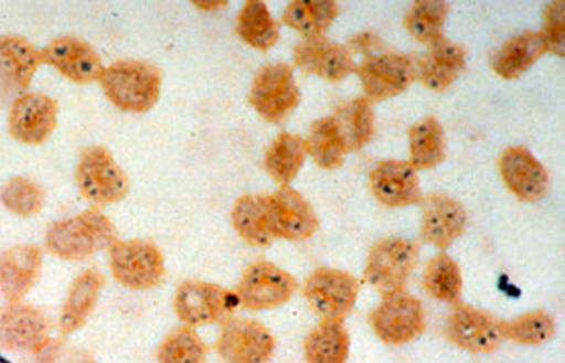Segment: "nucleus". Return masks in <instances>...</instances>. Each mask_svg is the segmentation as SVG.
<instances>
[{
    "mask_svg": "<svg viewBox=\"0 0 565 363\" xmlns=\"http://www.w3.org/2000/svg\"><path fill=\"white\" fill-rule=\"evenodd\" d=\"M379 340L387 346H402L426 332L427 317L423 301L405 289L381 296L369 316Z\"/></svg>",
    "mask_w": 565,
    "mask_h": 363,
    "instance_id": "7ed1b4c3",
    "label": "nucleus"
},
{
    "mask_svg": "<svg viewBox=\"0 0 565 363\" xmlns=\"http://www.w3.org/2000/svg\"><path fill=\"white\" fill-rule=\"evenodd\" d=\"M424 289L427 295L443 303L458 305L462 298L463 280L455 259L439 253L430 259L424 270Z\"/></svg>",
    "mask_w": 565,
    "mask_h": 363,
    "instance_id": "c9c22d12",
    "label": "nucleus"
},
{
    "mask_svg": "<svg viewBox=\"0 0 565 363\" xmlns=\"http://www.w3.org/2000/svg\"><path fill=\"white\" fill-rule=\"evenodd\" d=\"M305 142L308 154L322 170H338L344 163L348 148L332 116L315 121Z\"/></svg>",
    "mask_w": 565,
    "mask_h": 363,
    "instance_id": "473e14b6",
    "label": "nucleus"
},
{
    "mask_svg": "<svg viewBox=\"0 0 565 363\" xmlns=\"http://www.w3.org/2000/svg\"><path fill=\"white\" fill-rule=\"evenodd\" d=\"M365 99L383 103L405 93L417 81L415 61L408 54L377 52L356 66Z\"/></svg>",
    "mask_w": 565,
    "mask_h": 363,
    "instance_id": "9d476101",
    "label": "nucleus"
},
{
    "mask_svg": "<svg viewBox=\"0 0 565 363\" xmlns=\"http://www.w3.org/2000/svg\"><path fill=\"white\" fill-rule=\"evenodd\" d=\"M301 103L295 73L286 63L267 64L253 78L249 104L263 120L280 125Z\"/></svg>",
    "mask_w": 565,
    "mask_h": 363,
    "instance_id": "423d86ee",
    "label": "nucleus"
},
{
    "mask_svg": "<svg viewBox=\"0 0 565 363\" xmlns=\"http://www.w3.org/2000/svg\"><path fill=\"white\" fill-rule=\"evenodd\" d=\"M47 316L32 305L11 303L0 310V348L8 352H39L49 341Z\"/></svg>",
    "mask_w": 565,
    "mask_h": 363,
    "instance_id": "dca6fc26",
    "label": "nucleus"
},
{
    "mask_svg": "<svg viewBox=\"0 0 565 363\" xmlns=\"http://www.w3.org/2000/svg\"><path fill=\"white\" fill-rule=\"evenodd\" d=\"M307 142L298 134L284 132L265 154V168L277 184L289 185L307 160Z\"/></svg>",
    "mask_w": 565,
    "mask_h": 363,
    "instance_id": "c756f323",
    "label": "nucleus"
},
{
    "mask_svg": "<svg viewBox=\"0 0 565 363\" xmlns=\"http://www.w3.org/2000/svg\"><path fill=\"white\" fill-rule=\"evenodd\" d=\"M338 14V2L332 0H295L284 12L282 23L310 39L323 36Z\"/></svg>",
    "mask_w": 565,
    "mask_h": 363,
    "instance_id": "7c9ffc66",
    "label": "nucleus"
},
{
    "mask_svg": "<svg viewBox=\"0 0 565 363\" xmlns=\"http://www.w3.org/2000/svg\"><path fill=\"white\" fill-rule=\"evenodd\" d=\"M332 118L338 124L348 151H360L374 139V108L371 100H366L365 97H356L339 104Z\"/></svg>",
    "mask_w": 565,
    "mask_h": 363,
    "instance_id": "cd10ccee",
    "label": "nucleus"
},
{
    "mask_svg": "<svg viewBox=\"0 0 565 363\" xmlns=\"http://www.w3.org/2000/svg\"><path fill=\"white\" fill-rule=\"evenodd\" d=\"M239 307L235 292L216 284L188 280L180 284L173 300V310L180 322L188 328H201L210 323H225Z\"/></svg>",
    "mask_w": 565,
    "mask_h": 363,
    "instance_id": "6e6552de",
    "label": "nucleus"
},
{
    "mask_svg": "<svg viewBox=\"0 0 565 363\" xmlns=\"http://www.w3.org/2000/svg\"><path fill=\"white\" fill-rule=\"evenodd\" d=\"M359 292L360 280L338 268H317L303 284L305 300L323 320L343 322L353 311Z\"/></svg>",
    "mask_w": 565,
    "mask_h": 363,
    "instance_id": "1a4fd4ad",
    "label": "nucleus"
},
{
    "mask_svg": "<svg viewBox=\"0 0 565 363\" xmlns=\"http://www.w3.org/2000/svg\"><path fill=\"white\" fill-rule=\"evenodd\" d=\"M446 340L463 352L493 353L505 341L503 320L469 305H455L445 328Z\"/></svg>",
    "mask_w": 565,
    "mask_h": 363,
    "instance_id": "f8f14e48",
    "label": "nucleus"
},
{
    "mask_svg": "<svg viewBox=\"0 0 565 363\" xmlns=\"http://www.w3.org/2000/svg\"><path fill=\"white\" fill-rule=\"evenodd\" d=\"M546 54V44L540 32H524L507 41L491 57V68L505 81L524 75Z\"/></svg>",
    "mask_w": 565,
    "mask_h": 363,
    "instance_id": "a878e982",
    "label": "nucleus"
},
{
    "mask_svg": "<svg viewBox=\"0 0 565 363\" xmlns=\"http://www.w3.org/2000/svg\"><path fill=\"white\" fill-rule=\"evenodd\" d=\"M104 282L106 279L97 268H88L73 280L68 298L64 301L63 310H61V334L68 335L84 328V323L96 308Z\"/></svg>",
    "mask_w": 565,
    "mask_h": 363,
    "instance_id": "393cba45",
    "label": "nucleus"
},
{
    "mask_svg": "<svg viewBox=\"0 0 565 363\" xmlns=\"http://www.w3.org/2000/svg\"><path fill=\"white\" fill-rule=\"evenodd\" d=\"M104 96L120 111H151L161 94V72L146 61L121 60L104 68L99 78Z\"/></svg>",
    "mask_w": 565,
    "mask_h": 363,
    "instance_id": "f257e3e1",
    "label": "nucleus"
},
{
    "mask_svg": "<svg viewBox=\"0 0 565 363\" xmlns=\"http://www.w3.org/2000/svg\"><path fill=\"white\" fill-rule=\"evenodd\" d=\"M75 179L82 196L96 206L118 203L130 191L127 173L118 167L111 152L100 146L82 152Z\"/></svg>",
    "mask_w": 565,
    "mask_h": 363,
    "instance_id": "20e7f679",
    "label": "nucleus"
},
{
    "mask_svg": "<svg viewBox=\"0 0 565 363\" xmlns=\"http://www.w3.org/2000/svg\"><path fill=\"white\" fill-rule=\"evenodd\" d=\"M371 189L375 200L387 207L420 204L423 191L417 172L408 161H381L371 172Z\"/></svg>",
    "mask_w": 565,
    "mask_h": 363,
    "instance_id": "412c9836",
    "label": "nucleus"
},
{
    "mask_svg": "<svg viewBox=\"0 0 565 363\" xmlns=\"http://www.w3.org/2000/svg\"><path fill=\"white\" fill-rule=\"evenodd\" d=\"M274 334L253 319H228L216 341V353L223 363H268L274 356Z\"/></svg>",
    "mask_w": 565,
    "mask_h": 363,
    "instance_id": "ddd939ff",
    "label": "nucleus"
},
{
    "mask_svg": "<svg viewBox=\"0 0 565 363\" xmlns=\"http://www.w3.org/2000/svg\"><path fill=\"white\" fill-rule=\"evenodd\" d=\"M118 241L111 220L97 210H87L52 225L45 236L49 253L68 261H81Z\"/></svg>",
    "mask_w": 565,
    "mask_h": 363,
    "instance_id": "f03ea898",
    "label": "nucleus"
},
{
    "mask_svg": "<svg viewBox=\"0 0 565 363\" xmlns=\"http://www.w3.org/2000/svg\"><path fill=\"white\" fill-rule=\"evenodd\" d=\"M540 35L546 44V52L555 54L557 57H564L565 49V4L562 0L552 2L546 8L545 18H543V30Z\"/></svg>",
    "mask_w": 565,
    "mask_h": 363,
    "instance_id": "ea45409f",
    "label": "nucleus"
},
{
    "mask_svg": "<svg viewBox=\"0 0 565 363\" xmlns=\"http://www.w3.org/2000/svg\"><path fill=\"white\" fill-rule=\"evenodd\" d=\"M232 225L235 232L255 248H267L274 243L268 222L267 196L246 194L232 207Z\"/></svg>",
    "mask_w": 565,
    "mask_h": 363,
    "instance_id": "bb28decb",
    "label": "nucleus"
},
{
    "mask_svg": "<svg viewBox=\"0 0 565 363\" xmlns=\"http://www.w3.org/2000/svg\"><path fill=\"white\" fill-rule=\"evenodd\" d=\"M555 331L557 323L545 310L530 311L512 322H503V338L522 346H540L552 340Z\"/></svg>",
    "mask_w": 565,
    "mask_h": 363,
    "instance_id": "e433bc0d",
    "label": "nucleus"
},
{
    "mask_svg": "<svg viewBox=\"0 0 565 363\" xmlns=\"http://www.w3.org/2000/svg\"><path fill=\"white\" fill-rule=\"evenodd\" d=\"M498 170L507 185L519 201L536 203L550 191V177L530 149L515 146L507 148L498 160Z\"/></svg>",
    "mask_w": 565,
    "mask_h": 363,
    "instance_id": "f3484780",
    "label": "nucleus"
},
{
    "mask_svg": "<svg viewBox=\"0 0 565 363\" xmlns=\"http://www.w3.org/2000/svg\"><path fill=\"white\" fill-rule=\"evenodd\" d=\"M418 261V244L415 241L393 237L379 241L366 258L363 282L381 295L405 289Z\"/></svg>",
    "mask_w": 565,
    "mask_h": 363,
    "instance_id": "0eeeda50",
    "label": "nucleus"
},
{
    "mask_svg": "<svg viewBox=\"0 0 565 363\" xmlns=\"http://www.w3.org/2000/svg\"><path fill=\"white\" fill-rule=\"evenodd\" d=\"M298 280L270 261H255L244 270L235 296L246 310H274L291 300Z\"/></svg>",
    "mask_w": 565,
    "mask_h": 363,
    "instance_id": "9b49d317",
    "label": "nucleus"
},
{
    "mask_svg": "<svg viewBox=\"0 0 565 363\" xmlns=\"http://www.w3.org/2000/svg\"><path fill=\"white\" fill-rule=\"evenodd\" d=\"M347 47L350 49L351 54L354 52V54H363L366 57L377 54V51H381L384 45L374 32H363L353 36Z\"/></svg>",
    "mask_w": 565,
    "mask_h": 363,
    "instance_id": "79ce46f5",
    "label": "nucleus"
},
{
    "mask_svg": "<svg viewBox=\"0 0 565 363\" xmlns=\"http://www.w3.org/2000/svg\"><path fill=\"white\" fill-rule=\"evenodd\" d=\"M41 64V51L23 36H0V87L24 93Z\"/></svg>",
    "mask_w": 565,
    "mask_h": 363,
    "instance_id": "b1692460",
    "label": "nucleus"
},
{
    "mask_svg": "<svg viewBox=\"0 0 565 363\" xmlns=\"http://www.w3.org/2000/svg\"><path fill=\"white\" fill-rule=\"evenodd\" d=\"M237 35L256 51H268L279 42V23L271 18L265 2L249 0L237 18Z\"/></svg>",
    "mask_w": 565,
    "mask_h": 363,
    "instance_id": "72a5a7b5",
    "label": "nucleus"
},
{
    "mask_svg": "<svg viewBox=\"0 0 565 363\" xmlns=\"http://www.w3.org/2000/svg\"><path fill=\"white\" fill-rule=\"evenodd\" d=\"M113 276L125 288L149 291L163 282V253L143 239L116 241L109 248Z\"/></svg>",
    "mask_w": 565,
    "mask_h": 363,
    "instance_id": "39448f33",
    "label": "nucleus"
},
{
    "mask_svg": "<svg viewBox=\"0 0 565 363\" xmlns=\"http://www.w3.org/2000/svg\"><path fill=\"white\" fill-rule=\"evenodd\" d=\"M207 346L192 328L170 332L158 348L160 363H206Z\"/></svg>",
    "mask_w": 565,
    "mask_h": 363,
    "instance_id": "4c0bfd02",
    "label": "nucleus"
},
{
    "mask_svg": "<svg viewBox=\"0 0 565 363\" xmlns=\"http://www.w3.org/2000/svg\"><path fill=\"white\" fill-rule=\"evenodd\" d=\"M303 350L307 363H347L350 359L348 329L338 320H322L307 335Z\"/></svg>",
    "mask_w": 565,
    "mask_h": 363,
    "instance_id": "c85d7f7f",
    "label": "nucleus"
},
{
    "mask_svg": "<svg viewBox=\"0 0 565 363\" xmlns=\"http://www.w3.org/2000/svg\"><path fill=\"white\" fill-rule=\"evenodd\" d=\"M267 204L274 239L305 241L319 231V216L296 189L284 185L268 194Z\"/></svg>",
    "mask_w": 565,
    "mask_h": 363,
    "instance_id": "4468645a",
    "label": "nucleus"
},
{
    "mask_svg": "<svg viewBox=\"0 0 565 363\" xmlns=\"http://www.w3.org/2000/svg\"><path fill=\"white\" fill-rule=\"evenodd\" d=\"M450 12V4L443 0H418L414 2L405 18L403 26L420 44L433 45L445 39L443 29Z\"/></svg>",
    "mask_w": 565,
    "mask_h": 363,
    "instance_id": "f704fd0d",
    "label": "nucleus"
},
{
    "mask_svg": "<svg viewBox=\"0 0 565 363\" xmlns=\"http://www.w3.org/2000/svg\"><path fill=\"white\" fill-rule=\"evenodd\" d=\"M411 137V161L418 170H433L445 161L446 137L441 124L436 118H424L408 130Z\"/></svg>",
    "mask_w": 565,
    "mask_h": 363,
    "instance_id": "2f4dec72",
    "label": "nucleus"
},
{
    "mask_svg": "<svg viewBox=\"0 0 565 363\" xmlns=\"http://www.w3.org/2000/svg\"><path fill=\"white\" fill-rule=\"evenodd\" d=\"M466 61L467 49L463 45L441 39L429 45L426 54L415 64L418 82L429 90L445 93L466 70Z\"/></svg>",
    "mask_w": 565,
    "mask_h": 363,
    "instance_id": "5701e85b",
    "label": "nucleus"
},
{
    "mask_svg": "<svg viewBox=\"0 0 565 363\" xmlns=\"http://www.w3.org/2000/svg\"><path fill=\"white\" fill-rule=\"evenodd\" d=\"M0 201L8 212L18 216H32L42 212L45 204V192L33 180L17 177L9 180L0 191Z\"/></svg>",
    "mask_w": 565,
    "mask_h": 363,
    "instance_id": "58836bf2",
    "label": "nucleus"
},
{
    "mask_svg": "<svg viewBox=\"0 0 565 363\" xmlns=\"http://www.w3.org/2000/svg\"><path fill=\"white\" fill-rule=\"evenodd\" d=\"M60 104L44 94H24L12 103L9 132L21 145L41 146L56 130Z\"/></svg>",
    "mask_w": 565,
    "mask_h": 363,
    "instance_id": "2eb2a0df",
    "label": "nucleus"
},
{
    "mask_svg": "<svg viewBox=\"0 0 565 363\" xmlns=\"http://www.w3.org/2000/svg\"><path fill=\"white\" fill-rule=\"evenodd\" d=\"M39 363H96L90 353L82 348L70 346L60 341L49 340L44 346L36 352Z\"/></svg>",
    "mask_w": 565,
    "mask_h": 363,
    "instance_id": "a19ab883",
    "label": "nucleus"
},
{
    "mask_svg": "<svg viewBox=\"0 0 565 363\" xmlns=\"http://www.w3.org/2000/svg\"><path fill=\"white\" fill-rule=\"evenodd\" d=\"M423 206V239L435 248H450L463 236L469 225L466 207L445 194H429L420 201Z\"/></svg>",
    "mask_w": 565,
    "mask_h": 363,
    "instance_id": "aec40b11",
    "label": "nucleus"
},
{
    "mask_svg": "<svg viewBox=\"0 0 565 363\" xmlns=\"http://www.w3.org/2000/svg\"><path fill=\"white\" fill-rule=\"evenodd\" d=\"M42 252L21 244L0 255V291L9 303H20L41 277Z\"/></svg>",
    "mask_w": 565,
    "mask_h": 363,
    "instance_id": "4be33fe9",
    "label": "nucleus"
},
{
    "mask_svg": "<svg viewBox=\"0 0 565 363\" xmlns=\"http://www.w3.org/2000/svg\"><path fill=\"white\" fill-rule=\"evenodd\" d=\"M295 64L305 75H317L327 82H341L356 72L350 49L327 41L326 36H310L299 42L295 49Z\"/></svg>",
    "mask_w": 565,
    "mask_h": 363,
    "instance_id": "a211bd4d",
    "label": "nucleus"
},
{
    "mask_svg": "<svg viewBox=\"0 0 565 363\" xmlns=\"http://www.w3.org/2000/svg\"><path fill=\"white\" fill-rule=\"evenodd\" d=\"M42 63L56 68L75 84H92L99 81L104 73L103 61L90 44L75 39L61 36L41 51Z\"/></svg>",
    "mask_w": 565,
    "mask_h": 363,
    "instance_id": "6ab92c4d",
    "label": "nucleus"
}]
</instances>
